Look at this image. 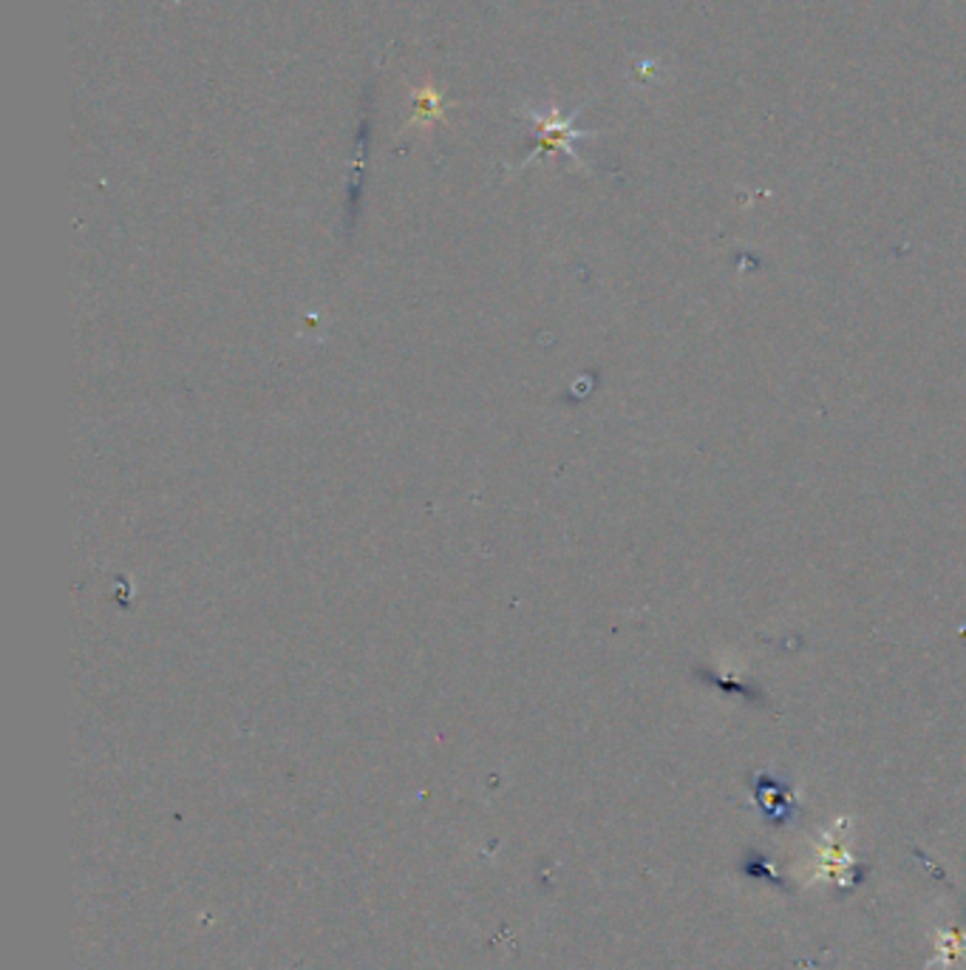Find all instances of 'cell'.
Instances as JSON below:
<instances>
[{"label":"cell","mask_w":966,"mask_h":970,"mask_svg":"<svg viewBox=\"0 0 966 970\" xmlns=\"http://www.w3.org/2000/svg\"><path fill=\"white\" fill-rule=\"evenodd\" d=\"M531 120L536 122V131H539L536 157L553 151V148H564L570 157H575V151L570 142L578 140V137H584V133L573 131V126H570V122H573V117L559 114L556 108H547V111L542 108V111H531Z\"/></svg>","instance_id":"obj_1"},{"label":"cell","mask_w":966,"mask_h":970,"mask_svg":"<svg viewBox=\"0 0 966 970\" xmlns=\"http://www.w3.org/2000/svg\"><path fill=\"white\" fill-rule=\"evenodd\" d=\"M443 117V97L434 86H425L414 94V117H411V126H431Z\"/></svg>","instance_id":"obj_2"}]
</instances>
